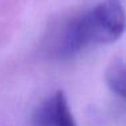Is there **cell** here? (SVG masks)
<instances>
[{
    "instance_id": "1",
    "label": "cell",
    "mask_w": 126,
    "mask_h": 126,
    "mask_svg": "<svg viewBox=\"0 0 126 126\" xmlns=\"http://www.w3.org/2000/svg\"><path fill=\"white\" fill-rule=\"evenodd\" d=\"M125 30V11L118 0H106L64 27L56 45L58 58H71L92 45L111 44Z\"/></svg>"
},
{
    "instance_id": "2",
    "label": "cell",
    "mask_w": 126,
    "mask_h": 126,
    "mask_svg": "<svg viewBox=\"0 0 126 126\" xmlns=\"http://www.w3.org/2000/svg\"><path fill=\"white\" fill-rule=\"evenodd\" d=\"M30 126H77L64 91H56L35 107Z\"/></svg>"
},
{
    "instance_id": "3",
    "label": "cell",
    "mask_w": 126,
    "mask_h": 126,
    "mask_svg": "<svg viewBox=\"0 0 126 126\" xmlns=\"http://www.w3.org/2000/svg\"><path fill=\"white\" fill-rule=\"evenodd\" d=\"M109 88L119 98H125V63L122 58H115L106 72Z\"/></svg>"
}]
</instances>
